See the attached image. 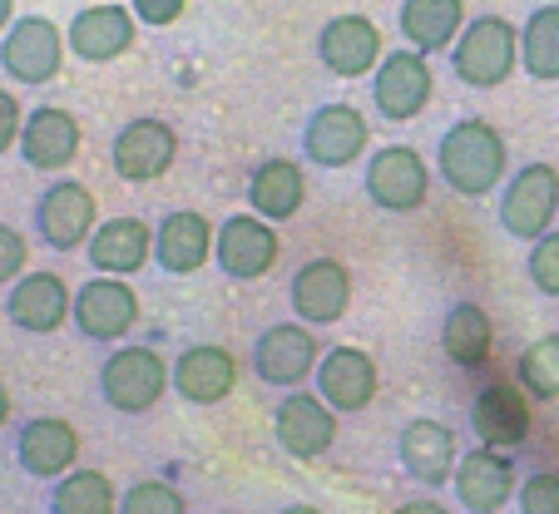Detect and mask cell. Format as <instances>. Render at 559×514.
<instances>
[{"mask_svg":"<svg viewBox=\"0 0 559 514\" xmlns=\"http://www.w3.org/2000/svg\"><path fill=\"white\" fill-rule=\"evenodd\" d=\"M520 70L530 80H559V5H535L520 25Z\"/></svg>","mask_w":559,"mask_h":514,"instance_id":"31","label":"cell"},{"mask_svg":"<svg viewBox=\"0 0 559 514\" xmlns=\"http://www.w3.org/2000/svg\"><path fill=\"white\" fill-rule=\"evenodd\" d=\"M70 322L85 342H119V336H129L139 322V292L129 287V277L95 273L90 283H80V292H74Z\"/></svg>","mask_w":559,"mask_h":514,"instance_id":"11","label":"cell"},{"mask_svg":"<svg viewBox=\"0 0 559 514\" xmlns=\"http://www.w3.org/2000/svg\"><path fill=\"white\" fill-rule=\"evenodd\" d=\"M64 40H70L74 60L109 64V60H119V55L134 50L139 21H134V11H129V5H119V0H95V5H80V11H74Z\"/></svg>","mask_w":559,"mask_h":514,"instance_id":"14","label":"cell"},{"mask_svg":"<svg viewBox=\"0 0 559 514\" xmlns=\"http://www.w3.org/2000/svg\"><path fill=\"white\" fill-rule=\"evenodd\" d=\"M317 64L337 80H357L381 64V31L367 15H332L317 31Z\"/></svg>","mask_w":559,"mask_h":514,"instance_id":"20","label":"cell"},{"mask_svg":"<svg viewBox=\"0 0 559 514\" xmlns=\"http://www.w3.org/2000/svg\"><path fill=\"white\" fill-rule=\"evenodd\" d=\"M431 95H436L431 55L412 50V45L381 55V64L371 70V105H377V115L391 119V124H406V119L426 115Z\"/></svg>","mask_w":559,"mask_h":514,"instance_id":"5","label":"cell"},{"mask_svg":"<svg viewBox=\"0 0 559 514\" xmlns=\"http://www.w3.org/2000/svg\"><path fill=\"white\" fill-rule=\"evenodd\" d=\"M99 228V203L80 179H55L35 199V232L50 252H80Z\"/></svg>","mask_w":559,"mask_h":514,"instance_id":"8","label":"cell"},{"mask_svg":"<svg viewBox=\"0 0 559 514\" xmlns=\"http://www.w3.org/2000/svg\"><path fill=\"white\" fill-rule=\"evenodd\" d=\"M218 514H233V510H218Z\"/></svg>","mask_w":559,"mask_h":514,"instance_id":"45","label":"cell"},{"mask_svg":"<svg viewBox=\"0 0 559 514\" xmlns=\"http://www.w3.org/2000/svg\"><path fill=\"white\" fill-rule=\"evenodd\" d=\"M119 514H189V500L169 480H139L119 494Z\"/></svg>","mask_w":559,"mask_h":514,"instance_id":"34","label":"cell"},{"mask_svg":"<svg viewBox=\"0 0 559 514\" xmlns=\"http://www.w3.org/2000/svg\"><path fill=\"white\" fill-rule=\"evenodd\" d=\"M80 461V431L64 416H31L15 431V465L35 480H60Z\"/></svg>","mask_w":559,"mask_h":514,"instance_id":"22","label":"cell"},{"mask_svg":"<svg viewBox=\"0 0 559 514\" xmlns=\"http://www.w3.org/2000/svg\"><path fill=\"white\" fill-rule=\"evenodd\" d=\"M287 302H293L297 322H307V326L342 322L352 307V267L342 258H307L293 273Z\"/></svg>","mask_w":559,"mask_h":514,"instance_id":"15","label":"cell"},{"mask_svg":"<svg viewBox=\"0 0 559 514\" xmlns=\"http://www.w3.org/2000/svg\"><path fill=\"white\" fill-rule=\"evenodd\" d=\"M396 455H402V470L412 475L416 485H426V490H441L455 475V465H461L455 431L445 420H431V416L406 420L402 435H396Z\"/></svg>","mask_w":559,"mask_h":514,"instance_id":"19","label":"cell"},{"mask_svg":"<svg viewBox=\"0 0 559 514\" xmlns=\"http://www.w3.org/2000/svg\"><path fill=\"white\" fill-rule=\"evenodd\" d=\"M273 435L293 461H317L337 441V410L312 391H287L273 410Z\"/></svg>","mask_w":559,"mask_h":514,"instance_id":"16","label":"cell"},{"mask_svg":"<svg viewBox=\"0 0 559 514\" xmlns=\"http://www.w3.org/2000/svg\"><path fill=\"white\" fill-rule=\"evenodd\" d=\"M248 357H253V376L263 381V386L297 391L317 371L322 347H317V332L307 322H273L258 332Z\"/></svg>","mask_w":559,"mask_h":514,"instance_id":"7","label":"cell"},{"mask_svg":"<svg viewBox=\"0 0 559 514\" xmlns=\"http://www.w3.org/2000/svg\"><path fill=\"white\" fill-rule=\"evenodd\" d=\"M21 129H25V109L11 89H0V154H11L21 144Z\"/></svg>","mask_w":559,"mask_h":514,"instance_id":"39","label":"cell"},{"mask_svg":"<svg viewBox=\"0 0 559 514\" xmlns=\"http://www.w3.org/2000/svg\"><path fill=\"white\" fill-rule=\"evenodd\" d=\"M520 64V31L506 15H475L451 45V70L471 89H500Z\"/></svg>","mask_w":559,"mask_h":514,"instance_id":"2","label":"cell"},{"mask_svg":"<svg viewBox=\"0 0 559 514\" xmlns=\"http://www.w3.org/2000/svg\"><path fill=\"white\" fill-rule=\"evenodd\" d=\"M174 386V367L154 347H119L99 361V396L119 416H144Z\"/></svg>","mask_w":559,"mask_h":514,"instance_id":"4","label":"cell"},{"mask_svg":"<svg viewBox=\"0 0 559 514\" xmlns=\"http://www.w3.org/2000/svg\"><path fill=\"white\" fill-rule=\"evenodd\" d=\"M11 420V391H5V381H0V426Z\"/></svg>","mask_w":559,"mask_h":514,"instance_id":"42","label":"cell"},{"mask_svg":"<svg viewBox=\"0 0 559 514\" xmlns=\"http://www.w3.org/2000/svg\"><path fill=\"white\" fill-rule=\"evenodd\" d=\"M381 371L361 347H328L317 361V396L328 401L337 416H357L377 401Z\"/></svg>","mask_w":559,"mask_h":514,"instance_id":"17","label":"cell"},{"mask_svg":"<svg viewBox=\"0 0 559 514\" xmlns=\"http://www.w3.org/2000/svg\"><path fill=\"white\" fill-rule=\"evenodd\" d=\"M15 25V0H0V35Z\"/></svg>","mask_w":559,"mask_h":514,"instance_id":"41","label":"cell"},{"mask_svg":"<svg viewBox=\"0 0 559 514\" xmlns=\"http://www.w3.org/2000/svg\"><path fill=\"white\" fill-rule=\"evenodd\" d=\"M436 174L461 199H486L510 179V144L486 119H455L436 144Z\"/></svg>","mask_w":559,"mask_h":514,"instance_id":"1","label":"cell"},{"mask_svg":"<svg viewBox=\"0 0 559 514\" xmlns=\"http://www.w3.org/2000/svg\"><path fill=\"white\" fill-rule=\"evenodd\" d=\"M520 514H559V475L555 470H535L520 480L515 490Z\"/></svg>","mask_w":559,"mask_h":514,"instance_id":"36","label":"cell"},{"mask_svg":"<svg viewBox=\"0 0 559 514\" xmlns=\"http://www.w3.org/2000/svg\"><path fill=\"white\" fill-rule=\"evenodd\" d=\"M500 228L515 242H535L555 228L559 218V168L535 158V164H520L506 183H500V203H496Z\"/></svg>","mask_w":559,"mask_h":514,"instance_id":"3","label":"cell"},{"mask_svg":"<svg viewBox=\"0 0 559 514\" xmlns=\"http://www.w3.org/2000/svg\"><path fill=\"white\" fill-rule=\"evenodd\" d=\"M455 500L471 514H500L515 494V465H510L506 451H490V445H475L471 455H461L451 475Z\"/></svg>","mask_w":559,"mask_h":514,"instance_id":"25","label":"cell"},{"mask_svg":"<svg viewBox=\"0 0 559 514\" xmlns=\"http://www.w3.org/2000/svg\"><path fill=\"white\" fill-rule=\"evenodd\" d=\"M64 31L45 15H21L11 31L0 35V70L15 84H50L64 70Z\"/></svg>","mask_w":559,"mask_h":514,"instance_id":"9","label":"cell"},{"mask_svg":"<svg viewBox=\"0 0 559 514\" xmlns=\"http://www.w3.org/2000/svg\"><path fill=\"white\" fill-rule=\"evenodd\" d=\"M277 514H322L317 504H287V510H277Z\"/></svg>","mask_w":559,"mask_h":514,"instance_id":"43","label":"cell"},{"mask_svg":"<svg viewBox=\"0 0 559 514\" xmlns=\"http://www.w3.org/2000/svg\"><path fill=\"white\" fill-rule=\"evenodd\" d=\"M441 351L451 367L475 371L486 367L490 351H496V322L480 302H455L451 312L441 316Z\"/></svg>","mask_w":559,"mask_h":514,"instance_id":"30","label":"cell"},{"mask_svg":"<svg viewBox=\"0 0 559 514\" xmlns=\"http://www.w3.org/2000/svg\"><path fill=\"white\" fill-rule=\"evenodd\" d=\"M515 376H520V386H525V396L559 401V332L539 336V342H530V347L520 351Z\"/></svg>","mask_w":559,"mask_h":514,"instance_id":"33","label":"cell"},{"mask_svg":"<svg viewBox=\"0 0 559 514\" xmlns=\"http://www.w3.org/2000/svg\"><path fill=\"white\" fill-rule=\"evenodd\" d=\"M25 263H31V242H25V232L11 228V223H0V287H11L15 277L25 273Z\"/></svg>","mask_w":559,"mask_h":514,"instance_id":"37","label":"cell"},{"mask_svg":"<svg viewBox=\"0 0 559 514\" xmlns=\"http://www.w3.org/2000/svg\"><path fill=\"white\" fill-rule=\"evenodd\" d=\"M471 426L475 441L490 451H515L530 441V396L515 381H490L486 391H475L471 401Z\"/></svg>","mask_w":559,"mask_h":514,"instance_id":"21","label":"cell"},{"mask_svg":"<svg viewBox=\"0 0 559 514\" xmlns=\"http://www.w3.org/2000/svg\"><path fill=\"white\" fill-rule=\"evenodd\" d=\"M361 189L381 213H416L431 199V164L412 144H386L367 158Z\"/></svg>","mask_w":559,"mask_h":514,"instance_id":"6","label":"cell"},{"mask_svg":"<svg viewBox=\"0 0 559 514\" xmlns=\"http://www.w3.org/2000/svg\"><path fill=\"white\" fill-rule=\"evenodd\" d=\"M129 11L144 25H174V21H183L189 0H129Z\"/></svg>","mask_w":559,"mask_h":514,"instance_id":"38","label":"cell"},{"mask_svg":"<svg viewBox=\"0 0 559 514\" xmlns=\"http://www.w3.org/2000/svg\"><path fill=\"white\" fill-rule=\"evenodd\" d=\"M70 312H74V292L60 273H21L11 283V292H5V316H11V326H21V332H31V336L60 332V326L70 322Z\"/></svg>","mask_w":559,"mask_h":514,"instance_id":"18","label":"cell"},{"mask_svg":"<svg viewBox=\"0 0 559 514\" xmlns=\"http://www.w3.org/2000/svg\"><path fill=\"white\" fill-rule=\"evenodd\" d=\"M396 514H451L441 500H406V504H396Z\"/></svg>","mask_w":559,"mask_h":514,"instance_id":"40","label":"cell"},{"mask_svg":"<svg viewBox=\"0 0 559 514\" xmlns=\"http://www.w3.org/2000/svg\"><path fill=\"white\" fill-rule=\"evenodd\" d=\"M277 223L258 218V213H233L213 238V263L233 277V283H258L277 267Z\"/></svg>","mask_w":559,"mask_h":514,"instance_id":"12","label":"cell"},{"mask_svg":"<svg viewBox=\"0 0 559 514\" xmlns=\"http://www.w3.org/2000/svg\"><path fill=\"white\" fill-rule=\"evenodd\" d=\"M525 273H530V283H535V292H545V297H555L559 302V228L530 242Z\"/></svg>","mask_w":559,"mask_h":514,"instance_id":"35","label":"cell"},{"mask_svg":"<svg viewBox=\"0 0 559 514\" xmlns=\"http://www.w3.org/2000/svg\"><path fill=\"white\" fill-rule=\"evenodd\" d=\"M371 144L367 115L357 105H317L302 124V158L317 168H352Z\"/></svg>","mask_w":559,"mask_h":514,"instance_id":"10","label":"cell"},{"mask_svg":"<svg viewBox=\"0 0 559 514\" xmlns=\"http://www.w3.org/2000/svg\"><path fill=\"white\" fill-rule=\"evenodd\" d=\"M213 238H218V228H213L203 213H193V208L164 213V218H158V228H154V263H158V273L193 277L213 258Z\"/></svg>","mask_w":559,"mask_h":514,"instance_id":"24","label":"cell"},{"mask_svg":"<svg viewBox=\"0 0 559 514\" xmlns=\"http://www.w3.org/2000/svg\"><path fill=\"white\" fill-rule=\"evenodd\" d=\"M174 158H179V134H174V124H164V119H154V115L129 119L115 134V144H109V164H115V174L124 183L164 179L174 168Z\"/></svg>","mask_w":559,"mask_h":514,"instance_id":"13","label":"cell"},{"mask_svg":"<svg viewBox=\"0 0 559 514\" xmlns=\"http://www.w3.org/2000/svg\"><path fill=\"white\" fill-rule=\"evenodd\" d=\"M396 31L412 50L441 55L455 45V35L465 31V0H402Z\"/></svg>","mask_w":559,"mask_h":514,"instance_id":"29","label":"cell"},{"mask_svg":"<svg viewBox=\"0 0 559 514\" xmlns=\"http://www.w3.org/2000/svg\"><path fill=\"white\" fill-rule=\"evenodd\" d=\"M80 144H85V129L70 109L60 105H40L25 115L21 129V158L40 174H64V168L80 158Z\"/></svg>","mask_w":559,"mask_h":514,"instance_id":"23","label":"cell"},{"mask_svg":"<svg viewBox=\"0 0 559 514\" xmlns=\"http://www.w3.org/2000/svg\"><path fill=\"white\" fill-rule=\"evenodd\" d=\"M238 386V357L218 342H203V347L179 351L174 361V391H179L189 406H218L233 396Z\"/></svg>","mask_w":559,"mask_h":514,"instance_id":"26","label":"cell"},{"mask_svg":"<svg viewBox=\"0 0 559 514\" xmlns=\"http://www.w3.org/2000/svg\"><path fill=\"white\" fill-rule=\"evenodd\" d=\"M50 514H119L115 480L105 470H70L55 480Z\"/></svg>","mask_w":559,"mask_h":514,"instance_id":"32","label":"cell"},{"mask_svg":"<svg viewBox=\"0 0 559 514\" xmlns=\"http://www.w3.org/2000/svg\"><path fill=\"white\" fill-rule=\"evenodd\" d=\"M85 258L95 273L105 277H129L154 258V228L144 218H109L90 232Z\"/></svg>","mask_w":559,"mask_h":514,"instance_id":"27","label":"cell"},{"mask_svg":"<svg viewBox=\"0 0 559 514\" xmlns=\"http://www.w3.org/2000/svg\"><path fill=\"white\" fill-rule=\"evenodd\" d=\"M80 5H95V0H80Z\"/></svg>","mask_w":559,"mask_h":514,"instance_id":"44","label":"cell"},{"mask_svg":"<svg viewBox=\"0 0 559 514\" xmlns=\"http://www.w3.org/2000/svg\"><path fill=\"white\" fill-rule=\"evenodd\" d=\"M307 203V174L293 158H263L248 174V208L267 223H287L297 218Z\"/></svg>","mask_w":559,"mask_h":514,"instance_id":"28","label":"cell"}]
</instances>
